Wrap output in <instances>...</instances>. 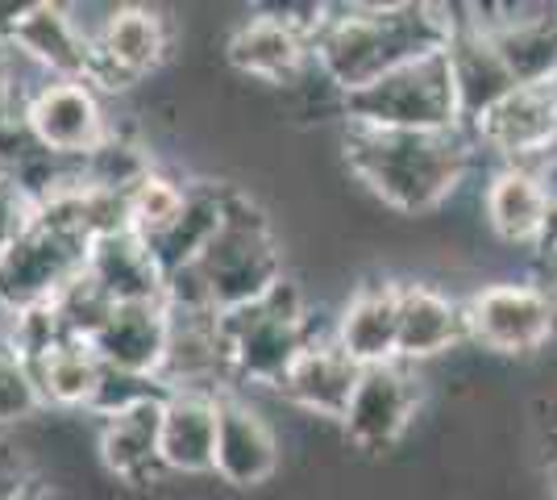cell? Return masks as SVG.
<instances>
[{"label": "cell", "instance_id": "cell-1", "mask_svg": "<svg viewBox=\"0 0 557 500\" xmlns=\"http://www.w3.org/2000/svg\"><path fill=\"white\" fill-rule=\"evenodd\" d=\"M449 4H325L312 29V63L342 100L424 54H442L454 38Z\"/></svg>", "mask_w": 557, "mask_h": 500}, {"label": "cell", "instance_id": "cell-2", "mask_svg": "<svg viewBox=\"0 0 557 500\" xmlns=\"http://www.w3.org/2000/svg\"><path fill=\"white\" fill-rule=\"evenodd\" d=\"M474 138L466 130H346L349 171L395 214H433L458 192Z\"/></svg>", "mask_w": 557, "mask_h": 500}, {"label": "cell", "instance_id": "cell-3", "mask_svg": "<svg viewBox=\"0 0 557 500\" xmlns=\"http://www.w3.org/2000/svg\"><path fill=\"white\" fill-rule=\"evenodd\" d=\"M283 280V251L271 234V221L246 192L233 188L225 225L216 230L209 251L166 280V305L175 313L225 317L271 296Z\"/></svg>", "mask_w": 557, "mask_h": 500}, {"label": "cell", "instance_id": "cell-4", "mask_svg": "<svg viewBox=\"0 0 557 500\" xmlns=\"http://www.w3.org/2000/svg\"><path fill=\"white\" fill-rule=\"evenodd\" d=\"M221 326V346L230 363V380L255 383V388H275L287 380L296 358L312 346V326H308V305L304 292L292 280L262 296L255 305L216 317Z\"/></svg>", "mask_w": 557, "mask_h": 500}, {"label": "cell", "instance_id": "cell-5", "mask_svg": "<svg viewBox=\"0 0 557 500\" xmlns=\"http://www.w3.org/2000/svg\"><path fill=\"white\" fill-rule=\"evenodd\" d=\"M342 109L354 125L371 130H462L445 50L395 68L371 88L346 96Z\"/></svg>", "mask_w": 557, "mask_h": 500}, {"label": "cell", "instance_id": "cell-6", "mask_svg": "<svg viewBox=\"0 0 557 500\" xmlns=\"http://www.w3.org/2000/svg\"><path fill=\"white\" fill-rule=\"evenodd\" d=\"M88 246H92L88 234L38 209L34 225L0 259V309L13 317V313L50 305L84 271Z\"/></svg>", "mask_w": 557, "mask_h": 500}, {"label": "cell", "instance_id": "cell-7", "mask_svg": "<svg viewBox=\"0 0 557 500\" xmlns=\"http://www.w3.org/2000/svg\"><path fill=\"white\" fill-rule=\"evenodd\" d=\"M466 305V338L491 355H533L557 338V309L536 280H499Z\"/></svg>", "mask_w": 557, "mask_h": 500}, {"label": "cell", "instance_id": "cell-8", "mask_svg": "<svg viewBox=\"0 0 557 500\" xmlns=\"http://www.w3.org/2000/svg\"><path fill=\"white\" fill-rule=\"evenodd\" d=\"M22 121L29 138L50 159H92L100 146L113 138V121L104 113V100L84 80H47L22 100Z\"/></svg>", "mask_w": 557, "mask_h": 500}, {"label": "cell", "instance_id": "cell-9", "mask_svg": "<svg viewBox=\"0 0 557 500\" xmlns=\"http://www.w3.org/2000/svg\"><path fill=\"white\" fill-rule=\"evenodd\" d=\"M321 9H317V17H296L300 13L296 4L258 9L225 42L230 68L250 80H262V84H296L308 68H317L312 63V29L321 22Z\"/></svg>", "mask_w": 557, "mask_h": 500}, {"label": "cell", "instance_id": "cell-10", "mask_svg": "<svg viewBox=\"0 0 557 500\" xmlns=\"http://www.w3.org/2000/svg\"><path fill=\"white\" fill-rule=\"evenodd\" d=\"M0 38L34 68H42L47 80H96L92 34L79 25V17H71L67 4H22L13 9V17H4Z\"/></svg>", "mask_w": 557, "mask_h": 500}, {"label": "cell", "instance_id": "cell-11", "mask_svg": "<svg viewBox=\"0 0 557 500\" xmlns=\"http://www.w3.org/2000/svg\"><path fill=\"white\" fill-rule=\"evenodd\" d=\"M420 408V376L412 363H383L367 367L362 380L349 397V408L342 417L346 438L358 451H392L395 442L408 434L412 417Z\"/></svg>", "mask_w": 557, "mask_h": 500}, {"label": "cell", "instance_id": "cell-12", "mask_svg": "<svg viewBox=\"0 0 557 500\" xmlns=\"http://www.w3.org/2000/svg\"><path fill=\"white\" fill-rule=\"evenodd\" d=\"M474 146H487L504 167H541L557 150V84L554 88H516L504 96L474 130Z\"/></svg>", "mask_w": 557, "mask_h": 500}, {"label": "cell", "instance_id": "cell-13", "mask_svg": "<svg viewBox=\"0 0 557 500\" xmlns=\"http://www.w3.org/2000/svg\"><path fill=\"white\" fill-rule=\"evenodd\" d=\"M96 42V93H116L129 88L134 80L150 75L171 50V25L159 9L146 4H121L113 9L100 29L92 34Z\"/></svg>", "mask_w": 557, "mask_h": 500}, {"label": "cell", "instance_id": "cell-14", "mask_svg": "<svg viewBox=\"0 0 557 500\" xmlns=\"http://www.w3.org/2000/svg\"><path fill=\"white\" fill-rule=\"evenodd\" d=\"M474 22L491 34L504 54L516 88H554L557 84V9L545 4H474Z\"/></svg>", "mask_w": 557, "mask_h": 500}, {"label": "cell", "instance_id": "cell-15", "mask_svg": "<svg viewBox=\"0 0 557 500\" xmlns=\"http://www.w3.org/2000/svg\"><path fill=\"white\" fill-rule=\"evenodd\" d=\"M171 333H175V313L166 301L154 305H116L109 321L96 330L92 351L109 371L138 376V380L163 383V367L171 355Z\"/></svg>", "mask_w": 557, "mask_h": 500}, {"label": "cell", "instance_id": "cell-16", "mask_svg": "<svg viewBox=\"0 0 557 500\" xmlns=\"http://www.w3.org/2000/svg\"><path fill=\"white\" fill-rule=\"evenodd\" d=\"M445 59H449V80H454V96H458L462 130H474L504 96L516 93V80H511L504 54L495 50L491 34L474 17H458Z\"/></svg>", "mask_w": 557, "mask_h": 500}, {"label": "cell", "instance_id": "cell-17", "mask_svg": "<svg viewBox=\"0 0 557 500\" xmlns=\"http://www.w3.org/2000/svg\"><path fill=\"white\" fill-rule=\"evenodd\" d=\"M278 472V438L271 422L237 392H221V429L212 476L230 488H258Z\"/></svg>", "mask_w": 557, "mask_h": 500}, {"label": "cell", "instance_id": "cell-18", "mask_svg": "<svg viewBox=\"0 0 557 500\" xmlns=\"http://www.w3.org/2000/svg\"><path fill=\"white\" fill-rule=\"evenodd\" d=\"M221 429L216 388H171L163 397V467L166 476H212Z\"/></svg>", "mask_w": 557, "mask_h": 500}, {"label": "cell", "instance_id": "cell-19", "mask_svg": "<svg viewBox=\"0 0 557 500\" xmlns=\"http://www.w3.org/2000/svg\"><path fill=\"white\" fill-rule=\"evenodd\" d=\"M362 371L399 358V284L371 280L354 288L329 333Z\"/></svg>", "mask_w": 557, "mask_h": 500}, {"label": "cell", "instance_id": "cell-20", "mask_svg": "<svg viewBox=\"0 0 557 500\" xmlns=\"http://www.w3.org/2000/svg\"><path fill=\"white\" fill-rule=\"evenodd\" d=\"M483 214L499 242L536 251L554 214V188L541 167H499L483 192Z\"/></svg>", "mask_w": 557, "mask_h": 500}, {"label": "cell", "instance_id": "cell-21", "mask_svg": "<svg viewBox=\"0 0 557 500\" xmlns=\"http://www.w3.org/2000/svg\"><path fill=\"white\" fill-rule=\"evenodd\" d=\"M166 397V392H163ZM163 397H150L100 422V463L121 484L163 479Z\"/></svg>", "mask_w": 557, "mask_h": 500}, {"label": "cell", "instance_id": "cell-22", "mask_svg": "<svg viewBox=\"0 0 557 500\" xmlns=\"http://www.w3.org/2000/svg\"><path fill=\"white\" fill-rule=\"evenodd\" d=\"M84 271L96 280V288L113 301V305H154L166 301V276L154 263L150 246L125 225L113 234H100L88 246Z\"/></svg>", "mask_w": 557, "mask_h": 500}, {"label": "cell", "instance_id": "cell-23", "mask_svg": "<svg viewBox=\"0 0 557 500\" xmlns=\"http://www.w3.org/2000/svg\"><path fill=\"white\" fill-rule=\"evenodd\" d=\"M358 380H362V367L333 338H312V346L296 358V367L287 371V380L278 383V397L287 405L312 413V417L342 422Z\"/></svg>", "mask_w": 557, "mask_h": 500}, {"label": "cell", "instance_id": "cell-24", "mask_svg": "<svg viewBox=\"0 0 557 500\" xmlns=\"http://www.w3.org/2000/svg\"><path fill=\"white\" fill-rule=\"evenodd\" d=\"M466 342V305L433 284H399V363H424Z\"/></svg>", "mask_w": 557, "mask_h": 500}, {"label": "cell", "instance_id": "cell-25", "mask_svg": "<svg viewBox=\"0 0 557 500\" xmlns=\"http://www.w3.org/2000/svg\"><path fill=\"white\" fill-rule=\"evenodd\" d=\"M47 408H92L104 383V363L84 338H59L47 355L29 363Z\"/></svg>", "mask_w": 557, "mask_h": 500}, {"label": "cell", "instance_id": "cell-26", "mask_svg": "<svg viewBox=\"0 0 557 500\" xmlns=\"http://www.w3.org/2000/svg\"><path fill=\"white\" fill-rule=\"evenodd\" d=\"M184 200H187V184H180V180H171V175L150 167L138 184L125 192V225L141 242L159 239V234H166L180 221Z\"/></svg>", "mask_w": 557, "mask_h": 500}, {"label": "cell", "instance_id": "cell-27", "mask_svg": "<svg viewBox=\"0 0 557 500\" xmlns=\"http://www.w3.org/2000/svg\"><path fill=\"white\" fill-rule=\"evenodd\" d=\"M47 408L42 392H38V380L9 342H0V429L22 426L29 417H38Z\"/></svg>", "mask_w": 557, "mask_h": 500}, {"label": "cell", "instance_id": "cell-28", "mask_svg": "<svg viewBox=\"0 0 557 500\" xmlns=\"http://www.w3.org/2000/svg\"><path fill=\"white\" fill-rule=\"evenodd\" d=\"M34 217H38V196L17 175H4L0 180V259L17 246V239L34 225Z\"/></svg>", "mask_w": 557, "mask_h": 500}, {"label": "cell", "instance_id": "cell-29", "mask_svg": "<svg viewBox=\"0 0 557 500\" xmlns=\"http://www.w3.org/2000/svg\"><path fill=\"white\" fill-rule=\"evenodd\" d=\"M34 484H38V476H34L25 451H17V447L0 434V500H17L22 492H29Z\"/></svg>", "mask_w": 557, "mask_h": 500}, {"label": "cell", "instance_id": "cell-30", "mask_svg": "<svg viewBox=\"0 0 557 500\" xmlns=\"http://www.w3.org/2000/svg\"><path fill=\"white\" fill-rule=\"evenodd\" d=\"M9 100H13V50L0 38V113H9Z\"/></svg>", "mask_w": 557, "mask_h": 500}, {"label": "cell", "instance_id": "cell-31", "mask_svg": "<svg viewBox=\"0 0 557 500\" xmlns=\"http://www.w3.org/2000/svg\"><path fill=\"white\" fill-rule=\"evenodd\" d=\"M536 284L549 292V301H554V309H557V255H541V276H536Z\"/></svg>", "mask_w": 557, "mask_h": 500}, {"label": "cell", "instance_id": "cell-32", "mask_svg": "<svg viewBox=\"0 0 557 500\" xmlns=\"http://www.w3.org/2000/svg\"><path fill=\"white\" fill-rule=\"evenodd\" d=\"M541 255H557V196H554V214H549V225H545V239L536 246Z\"/></svg>", "mask_w": 557, "mask_h": 500}, {"label": "cell", "instance_id": "cell-33", "mask_svg": "<svg viewBox=\"0 0 557 500\" xmlns=\"http://www.w3.org/2000/svg\"><path fill=\"white\" fill-rule=\"evenodd\" d=\"M545 488L557 497V438H554V451H549V459H545Z\"/></svg>", "mask_w": 557, "mask_h": 500}, {"label": "cell", "instance_id": "cell-34", "mask_svg": "<svg viewBox=\"0 0 557 500\" xmlns=\"http://www.w3.org/2000/svg\"><path fill=\"white\" fill-rule=\"evenodd\" d=\"M17 500H54V492H50L47 484H42V479H38V484H34V488H29V492H22V497Z\"/></svg>", "mask_w": 557, "mask_h": 500}, {"label": "cell", "instance_id": "cell-35", "mask_svg": "<svg viewBox=\"0 0 557 500\" xmlns=\"http://www.w3.org/2000/svg\"><path fill=\"white\" fill-rule=\"evenodd\" d=\"M0 180H4V167H0Z\"/></svg>", "mask_w": 557, "mask_h": 500}]
</instances>
